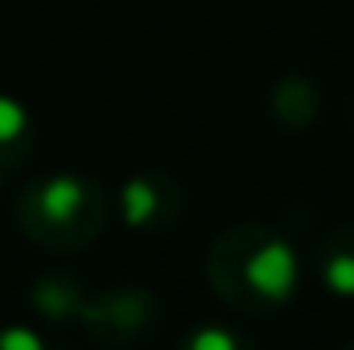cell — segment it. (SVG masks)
Listing matches in <instances>:
<instances>
[{"mask_svg":"<svg viewBox=\"0 0 354 350\" xmlns=\"http://www.w3.org/2000/svg\"><path fill=\"white\" fill-rule=\"evenodd\" d=\"M320 282L335 298H354V226H339L320 245Z\"/></svg>","mask_w":354,"mask_h":350,"instance_id":"obj_6","label":"cell"},{"mask_svg":"<svg viewBox=\"0 0 354 350\" xmlns=\"http://www.w3.org/2000/svg\"><path fill=\"white\" fill-rule=\"evenodd\" d=\"M207 282L226 305L245 313L283 309L301 282L294 245L264 222H238L207 249Z\"/></svg>","mask_w":354,"mask_h":350,"instance_id":"obj_1","label":"cell"},{"mask_svg":"<svg viewBox=\"0 0 354 350\" xmlns=\"http://www.w3.org/2000/svg\"><path fill=\"white\" fill-rule=\"evenodd\" d=\"M30 302L49 320H68L83 309V290L75 286L72 275H41V282L30 290Z\"/></svg>","mask_w":354,"mask_h":350,"instance_id":"obj_7","label":"cell"},{"mask_svg":"<svg viewBox=\"0 0 354 350\" xmlns=\"http://www.w3.org/2000/svg\"><path fill=\"white\" fill-rule=\"evenodd\" d=\"M30 144H35V128L27 106L0 95V181L19 170V162L30 155Z\"/></svg>","mask_w":354,"mask_h":350,"instance_id":"obj_5","label":"cell"},{"mask_svg":"<svg viewBox=\"0 0 354 350\" xmlns=\"http://www.w3.org/2000/svg\"><path fill=\"white\" fill-rule=\"evenodd\" d=\"M0 350H46V343L27 324H8V328H0Z\"/></svg>","mask_w":354,"mask_h":350,"instance_id":"obj_9","label":"cell"},{"mask_svg":"<svg viewBox=\"0 0 354 350\" xmlns=\"http://www.w3.org/2000/svg\"><path fill=\"white\" fill-rule=\"evenodd\" d=\"M343 350H354V343H347V347H343Z\"/></svg>","mask_w":354,"mask_h":350,"instance_id":"obj_10","label":"cell"},{"mask_svg":"<svg viewBox=\"0 0 354 350\" xmlns=\"http://www.w3.org/2000/svg\"><path fill=\"white\" fill-rule=\"evenodd\" d=\"M19 226L30 241L57 253L87 249L102 233L109 215V196L95 177L83 173H49V177L27 185L15 204Z\"/></svg>","mask_w":354,"mask_h":350,"instance_id":"obj_2","label":"cell"},{"mask_svg":"<svg viewBox=\"0 0 354 350\" xmlns=\"http://www.w3.org/2000/svg\"><path fill=\"white\" fill-rule=\"evenodd\" d=\"M80 320L106 343H132L140 331H151L158 324V302L132 286L106 290L98 298H83Z\"/></svg>","mask_w":354,"mask_h":350,"instance_id":"obj_3","label":"cell"},{"mask_svg":"<svg viewBox=\"0 0 354 350\" xmlns=\"http://www.w3.org/2000/svg\"><path fill=\"white\" fill-rule=\"evenodd\" d=\"M117 211L132 230H158L181 211V185H174L162 173H136L117 193Z\"/></svg>","mask_w":354,"mask_h":350,"instance_id":"obj_4","label":"cell"},{"mask_svg":"<svg viewBox=\"0 0 354 350\" xmlns=\"http://www.w3.org/2000/svg\"><path fill=\"white\" fill-rule=\"evenodd\" d=\"M177 350H252V343L241 331L223 328V324H200V328H192L181 339Z\"/></svg>","mask_w":354,"mask_h":350,"instance_id":"obj_8","label":"cell"}]
</instances>
